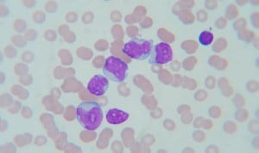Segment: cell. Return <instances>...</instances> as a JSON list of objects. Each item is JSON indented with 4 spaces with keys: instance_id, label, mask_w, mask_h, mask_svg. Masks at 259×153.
Listing matches in <instances>:
<instances>
[{
    "instance_id": "cell-1",
    "label": "cell",
    "mask_w": 259,
    "mask_h": 153,
    "mask_svg": "<svg viewBox=\"0 0 259 153\" xmlns=\"http://www.w3.org/2000/svg\"><path fill=\"white\" fill-rule=\"evenodd\" d=\"M76 119L85 129L95 131L102 123L103 111L97 103L83 102L77 107Z\"/></svg>"
},
{
    "instance_id": "cell-2",
    "label": "cell",
    "mask_w": 259,
    "mask_h": 153,
    "mask_svg": "<svg viewBox=\"0 0 259 153\" xmlns=\"http://www.w3.org/2000/svg\"><path fill=\"white\" fill-rule=\"evenodd\" d=\"M153 47L152 40L134 38L124 45L123 53L132 59L145 60L149 59Z\"/></svg>"
},
{
    "instance_id": "cell-3",
    "label": "cell",
    "mask_w": 259,
    "mask_h": 153,
    "mask_svg": "<svg viewBox=\"0 0 259 153\" xmlns=\"http://www.w3.org/2000/svg\"><path fill=\"white\" fill-rule=\"evenodd\" d=\"M129 71L126 63L118 57L111 56L106 59L103 67L104 75L113 82H124L129 76Z\"/></svg>"
},
{
    "instance_id": "cell-4",
    "label": "cell",
    "mask_w": 259,
    "mask_h": 153,
    "mask_svg": "<svg viewBox=\"0 0 259 153\" xmlns=\"http://www.w3.org/2000/svg\"><path fill=\"white\" fill-rule=\"evenodd\" d=\"M173 60V50L170 45L161 42L154 46L149 57L150 65H165Z\"/></svg>"
},
{
    "instance_id": "cell-5",
    "label": "cell",
    "mask_w": 259,
    "mask_h": 153,
    "mask_svg": "<svg viewBox=\"0 0 259 153\" xmlns=\"http://www.w3.org/2000/svg\"><path fill=\"white\" fill-rule=\"evenodd\" d=\"M108 79L102 75H95L88 84V91L95 96H103L109 90Z\"/></svg>"
},
{
    "instance_id": "cell-6",
    "label": "cell",
    "mask_w": 259,
    "mask_h": 153,
    "mask_svg": "<svg viewBox=\"0 0 259 153\" xmlns=\"http://www.w3.org/2000/svg\"><path fill=\"white\" fill-rule=\"evenodd\" d=\"M129 119V114L118 109H110L106 113V121L112 125L124 123Z\"/></svg>"
},
{
    "instance_id": "cell-7",
    "label": "cell",
    "mask_w": 259,
    "mask_h": 153,
    "mask_svg": "<svg viewBox=\"0 0 259 153\" xmlns=\"http://www.w3.org/2000/svg\"><path fill=\"white\" fill-rule=\"evenodd\" d=\"M213 41V34L210 31H203L199 36V42L202 46H209Z\"/></svg>"
}]
</instances>
